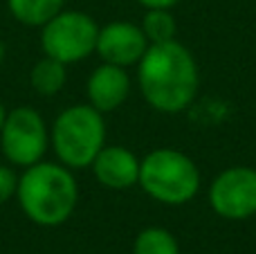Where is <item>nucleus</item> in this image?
Instances as JSON below:
<instances>
[{"instance_id":"f257e3e1","label":"nucleus","mask_w":256,"mask_h":254,"mask_svg":"<svg viewBox=\"0 0 256 254\" xmlns=\"http://www.w3.org/2000/svg\"><path fill=\"white\" fill-rule=\"evenodd\" d=\"M137 86L153 110L178 115L186 110L198 94V63L194 54L176 38L148 45L137 63Z\"/></svg>"},{"instance_id":"f03ea898","label":"nucleus","mask_w":256,"mask_h":254,"mask_svg":"<svg viewBox=\"0 0 256 254\" xmlns=\"http://www.w3.org/2000/svg\"><path fill=\"white\" fill-rule=\"evenodd\" d=\"M16 200L34 225L58 228L79 205V184L66 164L40 160L18 176Z\"/></svg>"},{"instance_id":"7ed1b4c3","label":"nucleus","mask_w":256,"mask_h":254,"mask_svg":"<svg viewBox=\"0 0 256 254\" xmlns=\"http://www.w3.org/2000/svg\"><path fill=\"white\" fill-rule=\"evenodd\" d=\"M50 146L68 169H88L97 153L106 146L104 112L90 104H74L56 115L50 130Z\"/></svg>"},{"instance_id":"20e7f679","label":"nucleus","mask_w":256,"mask_h":254,"mask_svg":"<svg viewBox=\"0 0 256 254\" xmlns=\"http://www.w3.org/2000/svg\"><path fill=\"white\" fill-rule=\"evenodd\" d=\"M200 169L186 153L176 148H155L140 160V184L146 196L168 207L194 200L200 192Z\"/></svg>"},{"instance_id":"39448f33","label":"nucleus","mask_w":256,"mask_h":254,"mask_svg":"<svg viewBox=\"0 0 256 254\" xmlns=\"http://www.w3.org/2000/svg\"><path fill=\"white\" fill-rule=\"evenodd\" d=\"M97 36L99 25L90 14L79 9H61L40 27V48L45 56L72 66L94 54Z\"/></svg>"},{"instance_id":"423d86ee","label":"nucleus","mask_w":256,"mask_h":254,"mask_svg":"<svg viewBox=\"0 0 256 254\" xmlns=\"http://www.w3.org/2000/svg\"><path fill=\"white\" fill-rule=\"evenodd\" d=\"M0 148L12 166L27 169L40 162L50 148V128L43 115L32 106H18L14 110H7L0 130Z\"/></svg>"},{"instance_id":"0eeeda50","label":"nucleus","mask_w":256,"mask_h":254,"mask_svg":"<svg viewBox=\"0 0 256 254\" xmlns=\"http://www.w3.org/2000/svg\"><path fill=\"white\" fill-rule=\"evenodd\" d=\"M209 205L225 220H248L256 216V169L230 166L209 184Z\"/></svg>"},{"instance_id":"6e6552de","label":"nucleus","mask_w":256,"mask_h":254,"mask_svg":"<svg viewBox=\"0 0 256 254\" xmlns=\"http://www.w3.org/2000/svg\"><path fill=\"white\" fill-rule=\"evenodd\" d=\"M148 45L150 43L146 40L140 25H132L128 20H112L108 25L99 27L94 52L99 54L102 63L130 68L142 61Z\"/></svg>"},{"instance_id":"1a4fd4ad","label":"nucleus","mask_w":256,"mask_h":254,"mask_svg":"<svg viewBox=\"0 0 256 254\" xmlns=\"http://www.w3.org/2000/svg\"><path fill=\"white\" fill-rule=\"evenodd\" d=\"M90 169L102 187L112 189V192H124V189L135 187L140 180V158L126 146L106 144L97 153Z\"/></svg>"},{"instance_id":"9d476101","label":"nucleus","mask_w":256,"mask_h":254,"mask_svg":"<svg viewBox=\"0 0 256 254\" xmlns=\"http://www.w3.org/2000/svg\"><path fill=\"white\" fill-rule=\"evenodd\" d=\"M86 94H88V104L97 108L99 112H104V115L112 112L130 94V74L126 72V68L102 63L90 72L88 84H86Z\"/></svg>"},{"instance_id":"9b49d317","label":"nucleus","mask_w":256,"mask_h":254,"mask_svg":"<svg viewBox=\"0 0 256 254\" xmlns=\"http://www.w3.org/2000/svg\"><path fill=\"white\" fill-rule=\"evenodd\" d=\"M68 81V66L52 56L38 58L30 72V84L40 97H54L63 90Z\"/></svg>"},{"instance_id":"f8f14e48","label":"nucleus","mask_w":256,"mask_h":254,"mask_svg":"<svg viewBox=\"0 0 256 254\" xmlns=\"http://www.w3.org/2000/svg\"><path fill=\"white\" fill-rule=\"evenodd\" d=\"M63 2L66 0H7V7L20 25L43 27L50 18L61 12Z\"/></svg>"},{"instance_id":"ddd939ff","label":"nucleus","mask_w":256,"mask_h":254,"mask_svg":"<svg viewBox=\"0 0 256 254\" xmlns=\"http://www.w3.org/2000/svg\"><path fill=\"white\" fill-rule=\"evenodd\" d=\"M140 27L150 45L173 40L178 34V22L171 9H146Z\"/></svg>"},{"instance_id":"4468645a","label":"nucleus","mask_w":256,"mask_h":254,"mask_svg":"<svg viewBox=\"0 0 256 254\" xmlns=\"http://www.w3.org/2000/svg\"><path fill=\"white\" fill-rule=\"evenodd\" d=\"M132 254H180L176 236L164 228H144L135 236Z\"/></svg>"},{"instance_id":"2eb2a0df","label":"nucleus","mask_w":256,"mask_h":254,"mask_svg":"<svg viewBox=\"0 0 256 254\" xmlns=\"http://www.w3.org/2000/svg\"><path fill=\"white\" fill-rule=\"evenodd\" d=\"M18 189V174L12 164H0V205L16 198Z\"/></svg>"},{"instance_id":"dca6fc26","label":"nucleus","mask_w":256,"mask_h":254,"mask_svg":"<svg viewBox=\"0 0 256 254\" xmlns=\"http://www.w3.org/2000/svg\"><path fill=\"white\" fill-rule=\"evenodd\" d=\"M144 9H173L180 0H137Z\"/></svg>"},{"instance_id":"f3484780","label":"nucleus","mask_w":256,"mask_h":254,"mask_svg":"<svg viewBox=\"0 0 256 254\" xmlns=\"http://www.w3.org/2000/svg\"><path fill=\"white\" fill-rule=\"evenodd\" d=\"M4 117H7V108L2 106V102H0V130H2V124H4Z\"/></svg>"}]
</instances>
